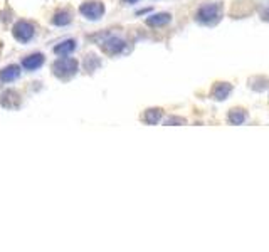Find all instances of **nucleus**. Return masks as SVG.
I'll return each mask as SVG.
<instances>
[{"label": "nucleus", "instance_id": "f257e3e1", "mask_svg": "<svg viewBox=\"0 0 269 252\" xmlns=\"http://www.w3.org/2000/svg\"><path fill=\"white\" fill-rule=\"evenodd\" d=\"M34 25L27 20H19L15 22L14 29H12V36L19 42H29L34 37Z\"/></svg>", "mask_w": 269, "mask_h": 252}, {"label": "nucleus", "instance_id": "20e7f679", "mask_svg": "<svg viewBox=\"0 0 269 252\" xmlns=\"http://www.w3.org/2000/svg\"><path fill=\"white\" fill-rule=\"evenodd\" d=\"M20 102V96L17 91H12V89H8L2 95L0 98V104L3 106V108H17Z\"/></svg>", "mask_w": 269, "mask_h": 252}, {"label": "nucleus", "instance_id": "7ed1b4c3", "mask_svg": "<svg viewBox=\"0 0 269 252\" xmlns=\"http://www.w3.org/2000/svg\"><path fill=\"white\" fill-rule=\"evenodd\" d=\"M44 54H39V52H34V54H29L25 55V57L22 59V67L27 72H34L37 71L39 67L44 64Z\"/></svg>", "mask_w": 269, "mask_h": 252}, {"label": "nucleus", "instance_id": "39448f33", "mask_svg": "<svg viewBox=\"0 0 269 252\" xmlns=\"http://www.w3.org/2000/svg\"><path fill=\"white\" fill-rule=\"evenodd\" d=\"M19 76H20V67L17 66V64H10L5 69L0 71V81H3V83H12V81H15Z\"/></svg>", "mask_w": 269, "mask_h": 252}, {"label": "nucleus", "instance_id": "0eeeda50", "mask_svg": "<svg viewBox=\"0 0 269 252\" xmlns=\"http://www.w3.org/2000/svg\"><path fill=\"white\" fill-rule=\"evenodd\" d=\"M72 49H74V41H66V42H62L61 46H55L54 52L59 55H66L67 52H71Z\"/></svg>", "mask_w": 269, "mask_h": 252}, {"label": "nucleus", "instance_id": "f03ea898", "mask_svg": "<svg viewBox=\"0 0 269 252\" xmlns=\"http://www.w3.org/2000/svg\"><path fill=\"white\" fill-rule=\"evenodd\" d=\"M53 72L59 78H69L71 74L76 72V61L69 57H62L53 64Z\"/></svg>", "mask_w": 269, "mask_h": 252}, {"label": "nucleus", "instance_id": "423d86ee", "mask_svg": "<svg viewBox=\"0 0 269 252\" xmlns=\"http://www.w3.org/2000/svg\"><path fill=\"white\" fill-rule=\"evenodd\" d=\"M71 22V14L66 10H59L57 14L53 17V24L55 25H66Z\"/></svg>", "mask_w": 269, "mask_h": 252}]
</instances>
